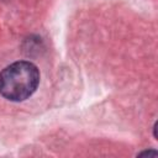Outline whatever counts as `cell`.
<instances>
[{
  "instance_id": "obj_1",
  "label": "cell",
  "mask_w": 158,
  "mask_h": 158,
  "mask_svg": "<svg viewBox=\"0 0 158 158\" xmlns=\"http://www.w3.org/2000/svg\"><path fill=\"white\" fill-rule=\"evenodd\" d=\"M40 83V72L30 62H15L0 73V94L10 101L30 98Z\"/></svg>"
},
{
  "instance_id": "obj_2",
  "label": "cell",
  "mask_w": 158,
  "mask_h": 158,
  "mask_svg": "<svg viewBox=\"0 0 158 158\" xmlns=\"http://www.w3.org/2000/svg\"><path fill=\"white\" fill-rule=\"evenodd\" d=\"M139 156H157V152L156 151H146V152L139 153Z\"/></svg>"
}]
</instances>
